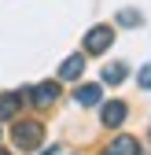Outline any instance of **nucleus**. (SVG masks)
Wrapping results in <instances>:
<instances>
[{"label":"nucleus","mask_w":151,"mask_h":155,"mask_svg":"<svg viewBox=\"0 0 151 155\" xmlns=\"http://www.w3.org/2000/svg\"><path fill=\"white\" fill-rule=\"evenodd\" d=\"M11 140H15V148H22V151H37L41 140H44V126L37 118H22V122L11 126Z\"/></svg>","instance_id":"f257e3e1"},{"label":"nucleus","mask_w":151,"mask_h":155,"mask_svg":"<svg viewBox=\"0 0 151 155\" xmlns=\"http://www.w3.org/2000/svg\"><path fill=\"white\" fill-rule=\"evenodd\" d=\"M111 45H114V30H111V26H92L85 33V52L88 55H103Z\"/></svg>","instance_id":"f03ea898"},{"label":"nucleus","mask_w":151,"mask_h":155,"mask_svg":"<svg viewBox=\"0 0 151 155\" xmlns=\"http://www.w3.org/2000/svg\"><path fill=\"white\" fill-rule=\"evenodd\" d=\"M55 96H59V81H41V85H33V89H30V100H33L37 107L55 104Z\"/></svg>","instance_id":"7ed1b4c3"},{"label":"nucleus","mask_w":151,"mask_h":155,"mask_svg":"<svg viewBox=\"0 0 151 155\" xmlns=\"http://www.w3.org/2000/svg\"><path fill=\"white\" fill-rule=\"evenodd\" d=\"M125 114H129V107H125L122 100H111V104H103V111H100V122L114 129V126H122V122H125Z\"/></svg>","instance_id":"20e7f679"},{"label":"nucleus","mask_w":151,"mask_h":155,"mask_svg":"<svg viewBox=\"0 0 151 155\" xmlns=\"http://www.w3.org/2000/svg\"><path fill=\"white\" fill-rule=\"evenodd\" d=\"M107 155H140V140L137 137H114Z\"/></svg>","instance_id":"39448f33"},{"label":"nucleus","mask_w":151,"mask_h":155,"mask_svg":"<svg viewBox=\"0 0 151 155\" xmlns=\"http://www.w3.org/2000/svg\"><path fill=\"white\" fill-rule=\"evenodd\" d=\"M81 70H85V59H81V55H66L63 67H59V78H63V81H74V78H81Z\"/></svg>","instance_id":"423d86ee"},{"label":"nucleus","mask_w":151,"mask_h":155,"mask_svg":"<svg viewBox=\"0 0 151 155\" xmlns=\"http://www.w3.org/2000/svg\"><path fill=\"white\" fill-rule=\"evenodd\" d=\"M22 107V92H4L0 96V118H15Z\"/></svg>","instance_id":"0eeeda50"},{"label":"nucleus","mask_w":151,"mask_h":155,"mask_svg":"<svg viewBox=\"0 0 151 155\" xmlns=\"http://www.w3.org/2000/svg\"><path fill=\"white\" fill-rule=\"evenodd\" d=\"M100 96H103L100 85H81L78 92H74V100H78L81 107H96V104H100Z\"/></svg>","instance_id":"6e6552de"},{"label":"nucleus","mask_w":151,"mask_h":155,"mask_svg":"<svg viewBox=\"0 0 151 155\" xmlns=\"http://www.w3.org/2000/svg\"><path fill=\"white\" fill-rule=\"evenodd\" d=\"M122 78H125V63H107L103 67V81L107 85H118Z\"/></svg>","instance_id":"1a4fd4ad"},{"label":"nucleus","mask_w":151,"mask_h":155,"mask_svg":"<svg viewBox=\"0 0 151 155\" xmlns=\"http://www.w3.org/2000/svg\"><path fill=\"white\" fill-rule=\"evenodd\" d=\"M140 22H144L140 11H133V8H122L118 11V26H140Z\"/></svg>","instance_id":"9d476101"},{"label":"nucleus","mask_w":151,"mask_h":155,"mask_svg":"<svg viewBox=\"0 0 151 155\" xmlns=\"http://www.w3.org/2000/svg\"><path fill=\"white\" fill-rule=\"evenodd\" d=\"M137 85H140V89H151V63H144V67H140V74H137Z\"/></svg>","instance_id":"9b49d317"},{"label":"nucleus","mask_w":151,"mask_h":155,"mask_svg":"<svg viewBox=\"0 0 151 155\" xmlns=\"http://www.w3.org/2000/svg\"><path fill=\"white\" fill-rule=\"evenodd\" d=\"M0 155H11V151H0Z\"/></svg>","instance_id":"f8f14e48"}]
</instances>
